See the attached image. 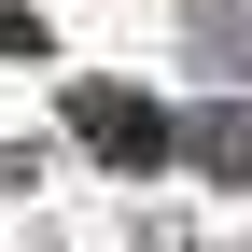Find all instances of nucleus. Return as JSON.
Listing matches in <instances>:
<instances>
[{
    "instance_id": "f257e3e1",
    "label": "nucleus",
    "mask_w": 252,
    "mask_h": 252,
    "mask_svg": "<svg viewBox=\"0 0 252 252\" xmlns=\"http://www.w3.org/2000/svg\"><path fill=\"white\" fill-rule=\"evenodd\" d=\"M84 126H98V154H168V112H140V98H84Z\"/></svg>"
}]
</instances>
